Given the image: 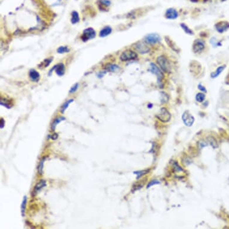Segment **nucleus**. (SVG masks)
Instances as JSON below:
<instances>
[{"label":"nucleus","mask_w":229,"mask_h":229,"mask_svg":"<svg viewBox=\"0 0 229 229\" xmlns=\"http://www.w3.org/2000/svg\"><path fill=\"white\" fill-rule=\"evenodd\" d=\"M198 89L203 93H206V89L205 86H203L201 84H199L198 85Z\"/></svg>","instance_id":"2f4dec72"},{"label":"nucleus","mask_w":229,"mask_h":229,"mask_svg":"<svg viewBox=\"0 0 229 229\" xmlns=\"http://www.w3.org/2000/svg\"><path fill=\"white\" fill-rule=\"evenodd\" d=\"M65 119H66V118H65L64 117H61V118H58L55 119L54 121V122H53V123H52V125H51V129H52V130L54 131V130H55V128H56V127H57V124H59V122H61L62 121H64Z\"/></svg>","instance_id":"412c9836"},{"label":"nucleus","mask_w":229,"mask_h":229,"mask_svg":"<svg viewBox=\"0 0 229 229\" xmlns=\"http://www.w3.org/2000/svg\"><path fill=\"white\" fill-rule=\"evenodd\" d=\"M78 88H79V84L78 83H75L71 88V89H70V91H69V93H71V94H73V93H74L76 91H77L78 90Z\"/></svg>","instance_id":"7c9ffc66"},{"label":"nucleus","mask_w":229,"mask_h":229,"mask_svg":"<svg viewBox=\"0 0 229 229\" xmlns=\"http://www.w3.org/2000/svg\"><path fill=\"white\" fill-rule=\"evenodd\" d=\"M4 124H5V122H4V119L3 118H1V121H0V127H1V129L4 128Z\"/></svg>","instance_id":"f704fd0d"},{"label":"nucleus","mask_w":229,"mask_h":229,"mask_svg":"<svg viewBox=\"0 0 229 229\" xmlns=\"http://www.w3.org/2000/svg\"><path fill=\"white\" fill-rule=\"evenodd\" d=\"M157 62L164 73H170L171 72V66L168 59L164 56H160L157 59Z\"/></svg>","instance_id":"f257e3e1"},{"label":"nucleus","mask_w":229,"mask_h":229,"mask_svg":"<svg viewBox=\"0 0 229 229\" xmlns=\"http://www.w3.org/2000/svg\"><path fill=\"white\" fill-rule=\"evenodd\" d=\"M133 47L137 52L141 54H148L150 51V49L146 45V43L139 42L135 43L133 45Z\"/></svg>","instance_id":"423d86ee"},{"label":"nucleus","mask_w":229,"mask_h":229,"mask_svg":"<svg viewBox=\"0 0 229 229\" xmlns=\"http://www.w3.org/2000/svg\"><path fill=\"white\" fill-rule=\"evenodd\" d=\"M95 35L96 33L93 28H88L83 31L81 35V39L83 42H85L94 39Z\"/></svg>","instance_id":"7ed1b4c3"},{"label":"nucleus","mask_w":229,"mask_h":229,"mask_svg":"<svg viewBox=\"0 0 229 229\" xmlns=\"http://www.w3.org/2000/svg\"><path fill=\"white\" fill-rule=\"evenodd\" d=\"M192 1H194V2H195V1H197V0H192Z\"/></svg>","instance_id":"c9c22d12"},{"label":"nucleus","mask_w":229,"mask_h":229,"mask_svg":"<svg viewBox=\"0 0 229 229\" xmlns=\"http://www.w3.org/2000/svg\"><path fill=\"white\" fill-rule=\"evenodd\" d=\"M52 59H53L52 58H47V59H45L43 62H41V64L39 65L40 68H42V67L46 68V67H47V66H49V64H50V62H52Z\"/></svg>","instance_id":"5701e85b"},{"label":"nucleus","mask_w":229,"mask_h":229,"mask_svg":"<svg viewBox=\"0 0 229 229\" xmlns=\"http://www.w3.org/2000/svg\"><path fill=\"white\" fill-rule=\"evenodd\" d=\"M180 26H181V27L182 28V30L184 31V32L186 34H189V35H193L194 34L193 31L192 30H191L186 24H185V23H181Z\"/></svg>","instance_id":"aec40b11"},{"label":"nucleus","mask_w":229,"mask_h":229,"mask_svg":"<svg viewBox=\"0 0 229 229\" xmlns=\"http://www.w3.org/2000/svg\"><path fill=\"white\" fill-rule=\"evenodd\" d=\"M215 27L219 33H223L229 28V23L227 21H220L216 23Z\"/></svg>","instance_id":"9d476101"},{"label":"nucleus","mask_w":229,"mask_h":229,"mask_svg":"<svg viewBox=\"0 0 229 229\" xmlns=\"http://www.w3.org/2000/svg\"><path fill=\"white\" fill-rule=\"evenodd\" d=\"M150 71L157 76L158 82V83L161 82L162 79L164 78L163 73L161 72V71L159 69V68L154 63L150 64Z\"/></svg>","instance_id":"0eeeda50"},{"label":"nucleus","mask_w":229,"mask_h":229,"mask_svg":"<svg viewBox=\"0 0 229 229\" xmlns=\"http://www.w3.org/2000/svg\"><path fill=\"white\" fill-rule=\"evenodd\" d=\"M137 58V54L131 50H126L124 51L120 56V59L122 61H129L135 59Z\"/></svg>","instance_id":"f03ea898"},{"label":"nucleus","mask_w":229,"mask_h":229,"mask_svg":"<svg viewBox=\"0 0 229 229\" xmlns=\"http://www.w3.org/2000/svg\"><path fill=\"white\" fill-rule=\"evenodd\" d=\"M157 118L162 122H166L169 121L171 119V114L167 109L163 107L157 114Z\"/></svg>","instance_id":"20e7f679"},{"label":"nucleus","mask_w":229,"mask_h":229,"mask_svg":"<svg viewBox=\"0 0 229 229\" xmlns=\"http://www.w3.org/2000/svg\"><path fill=\"white\" fill-rule=\"evenodd\" d=\"M205 95L204 94L201 93H197L196 96V101H197V102H199V103L203 102V101L205 100Z\"/></svg>","instance_id":"393cba45"},{"label":"nucleus","mask_w":229,"mask_h":229,"mask_svg":"<svg viewBox=\"0 0 229 229\" xmlns=\"http://www.w3.org/2000/svg\"><path fill=\"white\" fill-rule=\"evenodd\" d=\"M27 202V196H24L23 200H22V205H21V213H22V217H24L25 216V208H26Z\"/></svg>","instance_id":"4be33fe9"},{"label":"nucleus","mask_w":229,"mask_h":229,"mask_svg":"<svg viewBox=\"0 0 229 229\" xmlns=\"http://www.w3.org/2000/svg\"><path fill=\"white\" fill-rule=\"evenodd\" d=\"M148 170H141V171H136L134 172V173L137 175V179H139L142 176L148 173Z\"/></svg>","instance_id":"c756f323"},{"label":"nucleus","mask_w":229,"mask_h":229,"mask_svg":"<svg viewBox=\"0 0 229 229\" xmlns=\"http://www.w3.org/2000/svg\"><path fill=\"white\" fill-rule=\"evenodd\" d=\"M29 76H30L31 80L33 82H37L38 81H39L40 80V74L39 73V72L37 71L36 70H35L34 69L31 70L30 71Z\"/></svg>","instance_id":"f8f14e48"},{"label":"nucleus","mask_w":229,"mask_h":229,"mask_svg":"<svg viewBox=\"0 0 229 229\" xmlns=\"http://www.w3.org/2000/svg\"><path fill=\"white\" fill-rule=\"evenodd\" d=\"M45 160V158H43V160H42L39 163V167H38V172H39V174H40V175H42V173H43V169Z\"/></svg>","instance_id":"bb28decb"},{"label":"nucleus","mask_w":229,"mask_h":229,"mask_svg":"<svg viewBox=\"0 0 229 229\" xmlns=\"http://www.w3.org/2000/svg\"><path fill=\"white\" fill-rule=\"evenodd\" d=\"M165 17L168 19H175L178 17V13L174 8H169L166 11Z\"/></svg>","instance_id":"9b49d317"},{"label":"nucleus","mask_w":229,"mask_h":229,"mask_svg":"<svg viewBox=\"0 0 229 229\" xmlns=\"http://www.w3.org/2000/svg\"><path fill=\"white\" fill-rule=\"evenodd\" d=\"M205 45L201 40L197 39L194 41L193 45V50L195 54H200L205 49Z\"/></svg>","instance_id":"6e6552de"},{"label":"nucleus","mask_w":229,"mask_h":229,"mask_svg":"<svg viewBox=\"0 0 229 229\" xmlns=\"http://www.w3.org/2000/svg\"><path fill=\"white\" fill-rule=\"evenodd\" d=\"M80 18L78 13L76 11H74L71 13V22L73 24H76L79 22Z\"/></svg>","instance_id":"a211bd4d"},{"label":"nucleus","mask_w":229,"mask_h":229,"mask_svg":"<svg viewBox=\"0 0 229 229\" xmlns=\"http://www.w3.org/2000/svg\"><path fill=\"white\" fill-rule=\"evenodd\" d=\"M70 51V49L66 46H60L57 49V52L58 54H64L67 53Z\"/></svg>","instance_id":"a878e982"},{"label":"nucleus","mask_w":229,"mask_h":229,"mask_svg":"<svg viewBox=\"0 0 229 229\" xmlns=\"http://www.w3.org/2000/svg\"><path fill=\"white\" fill-rule=\"evenodd\" d=\"M55 68H56L55 72L58 76H62L64 74L66 69H65L64 65L63 64H62V63L59 64H58L55 66Z\"/></svg>","instance_id":"2eb2a0df"},{"label":"nucleus","mask_w":229,"mask_h":229,"mask_svg":"<svg viewBox=\"0 0 229 229\" xmlns=\"http://www.w3.org/2000/svg\"><path fill=\"white\" fill-rule=\"evenodd\" d=\"M73 101H74L73 99H70V100L67 101L66 102H65L64 103L63 105H62V107H61V113H64V112L65 110L68 108L69 105H70V103H71Z\"/></svg>","instance_id":"b1692460"},{"label":"nucleus","mask_w":229,"mask_h":229,"mask_svg":"<svg viewBox=\"0 0 229 229\" xmlns=\"http://www.w3.org/2000/svg\"><path fill=\"white\" fill-rule=\"evenodd\" d=\"M161 40V37L157 34H149L145 36L144 38V41L147 44L149 45H155L159 43Z\"/></svg>","instance_id":"39448f33"},{"label":"nucleus","mask_w":229,"mask_h":229,"mask_svg":"<svg viewBox=\"0 0 229 229\" xmlns=\"http://www.w3.org/2000/svg\"><path fill=\"white\" fill-rule=\"evenodd\" d=\"M112 31V28L109 26H107L101 30V31L100 32L99 35L100 37H105L109 35V34H110Z\"/></svg>","instance_id":"dca6fc26"},{"label":"nucleus","mask_w":229,"mask_h":229,"mask_svg":"<svg viewBox=\"0 0 229 229\" xmlns=\"http://www.w3.org/2000/svg\"><path fill=\"white\" fill-rule=\"evenodd\" d=\"M0 104H1V106L6 107L7 109H10L12 106V104L11 103V101L8 100L6 98H2L1 99V101H0Z\"/></svg>","instance_id":"6ab92c4d"},{"label":"nucleus","mask_w":229,"mask_h":229,"mask_svg":"<svg viewBox=\"0 0 229 229\" xmlns=\"http://www.w3.org/2000/svg\"><path fill=\"white\" fill-rule=\"evenodd\" d=\"M105 69L110 72H117L119 70V67L116 64H107L105 66Z\"/></svg>","instance_id":"f3484780"},{"label":"nucleus","mask_w":229,"mask_h":229,"mask_svg":"<svg viewBox=\"0 0 229 229\" xmlns=\"http://www.w3.org/2000/svg\"><path fill=\"white\" fill-rule=\"evenodd\" d=\"M208 141L209 142L213 148H215L218 147V144H217V142H216V141H215V140L213 137H210L208 139Z\"/></svg>","instance_id":"cd10ccee"},{"label":"nucleus","mask_w":229,"mask_h":229,"mask_svg":"<svg viewBox=\"0 0 229 229\" xmlns=\"http://www.w3.org/2000/svg\"><path fill=\"white\" fill-rule=\"evenodd\" d=\"M225 67H226V65H222V66L218 67L217 69V70L211 74V77L212 79L217 78L218 76H220L222 73V72L225 69Z\"/></svg>","instance_id":"4468645a"},{"label":"nucleus","mask_w":229,"mask_h":229,"mask_svg":"<svg viewBox=\"0 0 229 229\" xmlns=\"http://www.w3.org/2000/svg\"><path fill=\"white\" fill-rule=\"evenodd\" d=\"M49 137L52 140H53V141H55V140H57L58 139V134L57 133H54L52 136H49Z\"/></svg>","instance_id":"72a5a7b5"},{"label":"nucleus","mask_w":229,"mask_h":229,"mask_svg":"<svg viewBox=\"0 0 229 229\" xmlns=\"http://www.w3.org/2000/svg\"><path fill=\"white\" fill-rule=\"evenodd\" d=\"M160 184V182L157 181H151V182L149 183V184L147 185V188H149L150 187H151L152 185H155V184Z\"/></svg>","instance_id":"473e14b6"},{"label":"nucleus","mask_w":229,"mask_h":229,"mask_svg":"<svg viewBox=\"0 0 229 229\" xmlns=\"http://www.w3.org/2000/svg\"><path fill=\"white\" fill-rule=\"evenodd\" d=\"M182 118L184 124L187 127H191L194 122V117L192 116V114L189 113L188 111H185L183 113Z\"/></svg>","instance_id":"1a4fd4ad"},{"label":"nucleus","mask_w":229,"mask_h":229,"mask_svg":"<svg viewBox=\"0 0 229 229\" xmlns=\"http://www.w3.org/2000/svg\"><path fill=\"white\" fill-rule=\"evenodd\" d=\"M161 103H165L168 102V95L166 93H161Z\"/></svg>","instance_id":"c85d7f7f"},{"label":"nucleus","mask_w":229,"mask_h":229,"mask_svg":"<svg viewBox=\"0 0 229 229\" xmlns=\"http://www.w3.org/2000/svg\"><path fill=\"white\" fill-rule=\"evenodd\" d=\"M46 182L44 180H42L39 183L37 184L33 192V196H35L37 193L39 192V191H40L42 188H43L45 187H46Z\"/></svg>","instance_id":"ddd939ff"}]
</instances>
